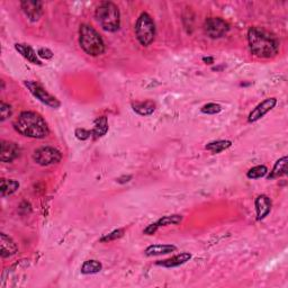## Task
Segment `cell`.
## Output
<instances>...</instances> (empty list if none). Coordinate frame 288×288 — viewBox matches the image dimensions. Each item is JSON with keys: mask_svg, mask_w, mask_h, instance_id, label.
<instances>
[{"mask_svg": "<svg viewBox=\"0 0 288 288\" xmlns=\"http://www.w3.org/2000/svg\"><path fill=\"white\" fill-rule=\"evenodd\" d=\"M158 229H159V226L156 225V223L150 224V225H148L147 227H145L143 233L148 234V236H152V234H154L156 231H158Z\"/></svg>", "mask_w": 288, "mask_h": 288, "instance_id": "cell-30", "label": "cell"}, {"mask_svg": "<svg viewBox=\"0 0 288 288\" xmlns=\"http://www.w3.org/2000/svg\"><path fill=\"white\" fill-rule=\"evenodd\" d=\"M287 162L288 158L285 155L279 160H277V162L273 166L271 171H270L268 178L269 179H273V178H279L282 176H285L287 173Z\"/></svg>", "mask_w": 288, "mask_h": 288, "instance_id": "cell-19", "label": "cell"}, {"mask_svg": "<svg viewBox=\"0 0 288 288\" xmlns=\"http://www.w3.org/2000/svg\"><path fill=\"white\" fill-rule=\"evenodd\" d=\"M37 55H38V58H41V59L50 60V59H52V58H53V52H52L50 49L41 48V49L37 51Z\"/></svg>", "mask_w": 288, "mask_h": 288, "instance_id": "cell-29", "label": "cell"}, {"mask_svg": "<svg viewBox=\"0 0 288 288\" xmlns=\"http://www.w3.org/2000/svg\"><path fill=\"white\" fill-rule=\"evenodd\" d=\"M135 34L141 45L149 46L154 41L155 24L148 13H142L135 24Z\"/></svg>", "mask_w": 288, "mask_h": 288, "instance_id": "cell-5", "label": "cell"}, {"mask_svg": "<svg viewBox=\"0 0 288 288\" xmlns=\"http://www.w3.org/2000/svg\"><path fill=\"white\" fill-rule=\"evenodd\" d=\"M190 259H191L190 254H188V252H183V254L173 255V257L166 259V260L158 261L156 262V265L166 267V268H173V267H178V266L186 264V262L189 261Z\"/></svg>", "mask_w": 288, "mask_h": 288, "instance_id": "cell-15", "label": "cell"}, {"mask_svg": "<svg viewBox=\"0 0 288 288\" xmlns=\"http://www.w3.org/2000/svg\"><path fill=\"white\" fill-rule=\"evenodd\" d=\"M25 86L27 87L28 90L31 91V94L34 96L35 98L38 99L41 102H43L44 105L49 106L51 108H59L61 106V102H60L58 99H56L54 96H52L50 92H48L45 89L34 81H24Z\"/></svg>", "mask_w": 288, "mask_h": 288, "instance_id": "cell-7", "label": "cell"}, {"mask_svg": "<svg viewBox=\"0 0 288 288\" xmlns=\"http://www.w3.org/2000/svg\"><path fill=\"white\" fill-rule=\"evenodd\" d=\"M15 49H16V51L18 52L19 54L23 56V58L26 59L28 62L33 63V65L42 66V62H41L40 58H38L37 53L35 52L30 45L17 43V44H15Z\"/></svg>", "mask_w": 288, "mask_h": 288, "instance_id": "cell-14", "label": "cell"}, {"mask_svg": "<svg viewBox=\"0 0 288 288\" xmlns=\"http://www.w3.org/2000/svg\"><path fill=\"white\" fill-rule=\"evenodd\" d=\"M181 221H183V216L181 215H168V216H163L156 222V225L159 227L160 226H167V225H176V224H179Z\"/></svg>", "mask_w": 288, "mask_h": 288, "instance_id": "cell-24", "label": "cell"}, {"mask_svg": "<svg viewBox=\"0 0 288 288\" xmlns=\"http://www.w3.org/2000/svg\"><path fill=\"white\" fill-rule=\"evenodd\" d=\"M76 137L78 140H81V141H86L88 140L89 137L91 136V131H88V130H85V129H77L76 132Z\"/></svg>", "mask_w": 288, "mask_h": 288, "instance_id": "cell-28", "label": "cell"}, {"mask_svg": "<svg viewBox=\"0 0 288 288\" xmlns=\"http://www.w3.org/2000/svg\"><path fill=\"white\" fill-rule=\"evenodd\" d=\"M33 159L37 165L48 167V166L56 165V163L61 161L62 154L61 152L55 148L42 147L34 152Z\"/></svg>", "mask_w": 288, "mask_h": 288, "instance_id": "cell-6", "label": "cell"}, {"mask_svg": "<svg viewBox=\"0 0 288 288\" xmlns=\"http://www.w3.org/2000/svg\"><path fill=\"white\" fill-rule=\"evenodd\" d=\"M231 145H232V142H231V141L220 140V141L211 142V143H208L207 145H206L205 149H206V150L211 151L212 153H220V152H222L224 150H226V149H229Z\"/></svg>", "mask_w": 288, "mask_h": 288, "instance_id": "cell-22", "label": "cell"}, {"mask_svg": "<svg viewBox=\"0 0 288 288\" xmlns=\"http://www.w3.org/2000/svg\"><path fill=\"white\" fill-rule=\"evenodd\" d=\"M204 30L208 37L216 40V38L223 37L229 32L230 26L225 20L220 17H209L205 20Z\"/></svg>", "mask_w": 288, "mask_h": 288, "instance_id": "cell-8", "label": "cell"}, {"mask_svg": "<svg viewBox=\"0 0 288 288\" xmlns=\"http://www.w3.org/2000/svg\"><path fill=\"white\" fill-rule=\"evenodd\" d=\"M123 234H124V230L123 229L115 230V231H113L112 233H109V234H107V236H105L104 237H102L101 241H102V242H109V241L116 240V239H119V237H123Z\"/></svg>", "mask_w": 288, "mask_h": 288, "instance_id": "cell-27", "label": "cell"}, {"mask_svg": "<svg viewBox=\"0 0 288 288\" xmlns=\"http://www.w3.org/2000/svg\"><path fill=\"white\" fill-rule=\"evenodd\" d=\"M20 155V148L18 144L9 141H2L0 145V161L13 162Z\"/></svg>", "mask_w": 288, "mask_h": 288, "instance_id": "cell-10", "label": "cell"}, {"mask_svg": "<svg viewBox=\"0 0 288 288\" xmlns=\"http://www.w3.org/2000/svg\"><path fill=\"white\" fill-rule=\"evenodd\" d=\"M79 43L81 49L90 56L102 55L105 52V43L101 34L91 25L83 24L79 28Z\"/></svg>", "mask_w": 288, "mask_h": 288, "instance_id": "cell-3", "label": "cell"}, {"mask_svg": "<svg viewBox=\"0 0 288 288\" xmlns=\"http://www.w3.org/2000/svg\"><path fill=\"white\" fill-rule=\"evenodd\" d=\"M20 7L27 18L32 22H36L43 14V5L41 1H36V0H25L20 2Z\"/></svg>", "mask_w": 288, "mask_h": 288, "instance_id": "cell-9", "label": "cell"}, {"mask_svg": "<svg viewBox=\"0 0 288 288\" xmlns=\"http://www.w3.org/2000/svg\"><path fill=\"white\" fill-rule=\"evenodd\" d=\"M13 114V109H12V106L9 104H6V102H0V120L1 122H5L7 119H9L10 116H12Z\"/></svg>", "mask_w": 288, "mask_h": 288, "instance_id": "cell-26", "label": "cell"}, {"mask_svg": "<svg viewBox=\"0 0 288 288\" xmlns=\"http://www.w3.org/2000/svg\"><path fill=\"white\" fill-rule=\"evenodd\" d=\"M202 113L207 114V115H215V114L221 113L222 107L219 104H214V102H209V104H206L202 107Z\"/></svg>", "mask_w": 288, "mask_h": 288, "instance_id": "cell-25", "label": "cell"}, {"mask_svg": "<svg viewBox=\"0 0 288 288\" xmlns=\"http://www.w3.org/2000/svg\"><path fill=\"white\" fill-rule=\"evenodd\" d=\"M176 250L177 247L172 244H153L145 249L144 254H147L148 257H154V255L171 254V252H175Z\"/></svg>", "mask_w": 288, "mask_h": 288, "instance_id": "cell-16", "label": "cell"}, {"mask_svg": "<svg viewBox=\"0 0 288 288\" xmlns=\"http://www.w3.org/2000/svg\"><path fill=\"white\" fill-rule=\"evenodd\" d=\"M267 173H268V168L266 166H255L247 172V177L249 179H259V178L265 177Z\"/></svg>", "mask_w": 288, "mask_h": 288, "instance_id": "cell-23", "label": "cell"}, {"mask_svg": "<svg viewBox=\"0 0 288 288\" xmlns=\"http://www.w3.org/2000/svg\"><path fill=\"white\" fill-rule=\"evenodd\" d=\"M16 132L26 137L44 138L49 135L48 123L40 114L35 112H22L14 123Z\"/></svg>", "mask_w": 288, "mask_h": 288, "instance_id": "cell-2", "label": "cell"}, {"mask_svg": "<svg viewBox=\"0 0 288 288\" xmlns=\"http://www.w3.org/2000/svg\"><path fill=\"white\" fill-rule=\"evenodd\" d=\"M102 265L97 260H87L84 262L81 267V273L84 275H92V273H98L102 271Z\"/></svg>", "mask_w": 288, "mask_h": 288, "instance_id": "cell-21", "label": "cell"}, {"mask_svg": "<svg viewBox=\"0 0 288 288\" xmlns=\"http://www.w3.org/2000/svg\"><path fill=\"white\" fill-rule=\"evenodd\" d=\"M17 250H18L17 244L5 233H1V236H0V254H1V257L8 258L10 255L15 254Z\"/></svg>", "mask_w": 288, "mask_h": 288, "instance_id": "cell-13", "label": "cell"}, {"mask_svg": "<svg viewBox=\"0 0 288 288\" xmlns=\"http://www.w3.org/2000/svg\"><path fill=\"white\" fill-rule=\"evenodd\" d=\"M254 205L255 211H257L258 221H261V220L267 218L270 211H271V201H270V198L268 196H266V195H260V196L255 198Z\"/></svg>", "mask_w": 288, "mask_h": 288, "instance_id": "cell-12", "label": "cell"}, {"mask_svg": "<svg viewBox=\"0 0 288 288\" xmlns=\"http://www.w3.org/2000/svg\"><path fill=\"white\" fill-rule=\"evenodd\" d=\"M95 16L104 31L114 33L119 30L120 14L119 7L114 2L102 1L96 9Z\"/></svg>", "mask_w": 288, "mask_h": 288, "instance_id": "cell-4", "label": "cell"}, {"mask_svg": "<svg viewBox=\"0 0 288 288\" xmlns=\"http://www.w3.org/2000/svg\"><path fill=\"white\" fill-rule=\"evenodd\" d=\"M19 188V183L16 180L12 179H1V186H0V191H1V196H9L16 193L17 189Z\"/></svg>", "mask_w": 288, "mask_h": 288, "instance_id": "cell-20", "label": "cell"}, {"mask_svg": "<svg viewBox=\"0 0 288 288\" xmlns=\"http://www.w3.org/2000/svg\"><path fill=\"white\" fill-rule=\"evenodd\" d=\"M277 105V99L276 98H268L265 99L264 102H261L260 104L257 105L254 111H252L250 114H249L248 120L250 123L257 122L260 119H262L267 113H269L272 108H275V106Z\"/></svg>", "mask_w": 288, "mask_h": 288, "instance_id": "cell-11", "label": "cell"}, {"mask_svg": "<svg viewBox=\"0 0 288 288\" xmlns=\"http://www.w3.org/2000/svg\"><path fill=\"white\" fill-rule=\"evenodd\" d=\"M131 179H132V176H123V177L119 178V179H117L116 181L119 184H125V183H129Z\"/></svg>", "mask_w": 288, "mask_h": 288, "instance_id": "cell-31", "label": "cell"}, {"mask_svg": "<svg viewBox=\"0 0 288 288\" xmlns=\"http://www.w3.org/2000/svg\"><path fill=\"white\" fill-rule=\"evenodd\" d=\"M133 111L141 116H149L155 111V104L151 101L136 102L132 104Z\"/></svg>", "mask_w": 288, "mask_h": 288, "instance_id": "cell-17", "label": "cell"}, {"mask_svg": "<svg viewBox=\"0 0 288 288\" xmlns=\"http://www.w3.org/2000/svg\"><path fill=\"white\" fill-rule=\"evenodd\" d=\"M108 132V120L105 116L98 117L97 119L95 120L94 124V129L91 131V136H94L95 138L102 137L106 135V133Z\"/></svg>", "mask_w": 288, "mask_h": 288, "instance_id": "cell-18", "label": "cell"}, {"mask_svg": "<svg viewBox=\"0 0 288 288\" xmlns=\"http://www.w3.org/2000/svg\"><path fill=\"white\" fill-rule=\"evenodd\" d=\"M203 61H204L206 65H213V63H214V59L213 58H203Z\"/></svg>", "mask_w": 288, "mask_h": 288, "instance_id": "cell-32", "label": "cell"}, {"mask_svg": "<svg viewBox=\"0 0 288 288\" xmlns=\"http://www.w3.org/2000/svg\"><path fill=\"white\" fill-rule=\"evenodd\" d=\"M248 43L254 55L270 59L278 54L279 41L275 35L260 27H251L248 31Z\"/></svg>", "mask_w": 288, "mask_h": 288, "instance_id": "cell-1", "label": "cell"}]
</instances>
